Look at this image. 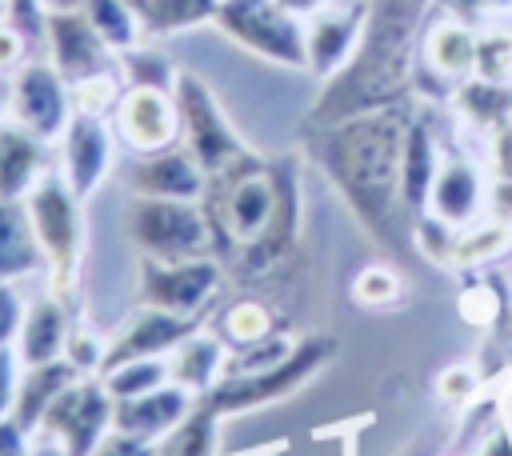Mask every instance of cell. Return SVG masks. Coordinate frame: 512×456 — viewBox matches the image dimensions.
Segmentation results:
<instances>
[{"label": "cell", "mask_w": 512, "mask_h": 456, "mask_svg": "<svg viewBox=\"0 0 512 456\" xmlns=\"http://www.w3.org/2000/svg\"><path fill=\"white\" fill-rule=\"evenodd\" d=\"M412 112L404 104L372 108L324 128H300L312 164L340 192L356 224L388 252L404 244V220L412 216L404 204V136Z\"/></svg>", "instance_id": "obj_1"}, {"label": "cell", "mask_w": 512, "mask_h": 456, "mask_svg": "<svg viewBox=\"0 0 512 456\" xmlns=\"http://www.w3.org/2000/svg\"><path fill=\"white\" fill-rule=\"evenodd\" d=\"M432 0H368V16L348 64L324 80L300 128H324L372 108L404 104L416 88V48Z\"/></svg>", "instance_id": "obj_2"}, {"label": "cell", "mask_w": 512, "mask_h": 456, "mask_svg": "<svg viewBox=\"0 0 512 456\" xmlns=\"http://www.w3.org/2000/svg\"><path fill=\"white\" fill-rule=\"evenodd\" d=\"M124 240L144 260H196L216 256V232L200 200L132 196L124 204Z\"/></svg>", "instance_id": "obj_3"}, {"label": "cell", "mask_w": 512, "mask_h": 456, "mask_svg": "<svg viewBox=\"0 0 512 456\" xmlns=\"http://www.w3.org/2000/svg\"><path fill=\"white\" fill-rule=\"evenodd\" d=\"M332 356H336V340L324 336V332H312V336H300L296 348L280 364L260 368V372H244V376H220L216 388L204 392V396L216 404L220 416L260 412V408L280 404L292 392H300Z\"/></svg>", "instance_id": "obj_4"}, {"label": "cell", "mask_w": 512, "mask_h": 456, "mask_svg": "<svg viewBox=\"0 0 512 456\" xmlns=\"http://www.w3.org/2000/svg\"><path fill=\"white\" fill-rule=\"evenodd\" d=\"M36 240L44 248L48 260V276H52V292L56 296H72L76 292V272H80V248H84V228H80V196L68 188L64 172H48L32 184V192L24 196Z\"/></svg>", "instance_id": "obj_5"}, {"label": "cell", "mask_w": 512, "mask_h": 456, "mask_svg": "<svg viewBox=\"0 0 512 456\" xmlns=\"http://www.w3.org/2000/svg\"><path fill=\"white\" fill-rule=\"evenodd\" d=\"M216 32L240 44L244 52L276 64V68H300L308 72V44H304V20L288 12L280 0H220L212 16Z\"/></svg>", "instance_id": "obj_6"}, {"label": "cell", "mask_w": 512, "mask_h": 456, "mask_svg": "<svg viewBox=\"0 0 512 456\" xmlns=\"http://www.w3.org/2000/svg\"><path fill=\"white\" fill-rule=\"evenodd\" d=\"M176 108H180V144L200 160V168L208 176L232 168L236 160H244L252 148L240 140V132L232 128V120L224 116L216 92L208 88L204 76L184 72L176 80Z\"/></svg>", "instance_id": "obj_7"}, {"label": "cell", "mask_w": 512, "mask_h": 456, "mask_svg": "<svg viewBox=\"0 0 512 456\" xmlns=\"http://www.w3.org/2000/svg\"><path fill=\"white\" fill-rule=\"evenodd\" d=\"M112 412H116V400L104 388V380L80 376L56 396V404L48 408L36 436L56 440L68 456H92L100 448V440L112 432Z\"/></svg>", "instance_id": "obj_8"}, {"label": "cell", "mask_w": 512, "mask_h": 456, "mask_svg": "<svg viewBox=\"0 0 512 456\" xmlns=\"http://www.w3.org/2000/svg\"><path fill=\"white\" fill-rule=\"evenodd\" d=\"M8 120H16L36 140H60L72 120L68 80L52 68V60H24L8 88Z\"/></svg>", "instance_id": "obj_9"}, {"label": "cell", "mask_w": 512, "mask_h": 456, "mask_svg": "<svg viewBox=\"0 0 512 456\" xmlns=\"http://www.w3.org/2000/svg\"><path fill=\"white\" fill-rule=\"evenodd\" d=\"M220 280H224V268L216 256L140 260V304L176 312V316H200L204 304L216 296Z\"/></svg>", "instance_id": "obj_10"}, {"label": "cell", "mask_w": 512, "mask_h": 456, "mask_svg": "<svg viewBox=\"0 0 512 456\" xmlns=\"http://www.w3.org/2000/svg\"><path fill=\"white\" fill-rule=\"evenodd\" d=\"M112 128L120 136V144L132 156L144 152H160L180 144V108H176V92L164 88H124Z\"/></svg>", "instance_id": "obj_11"}, {"label": "cell", "mask_w": 512, "mask_h": 456, "mask_svg": "<svg viewBox=\"0 0 512 456\" xmlns=\"http://www.w3.org/2000/svg\"><path fill=\"white\" fill-rule=\"evenodd\" d=\"M44 48H48L52 68L68 84L116 68V52L100 40V32L84 16V8H52L48 12V40H44Z\"/></svg>", "instance_id": "obj_12"}, {"label": "cell", "mask_w": 512, "mask_h": 456, "mask_svg": "<svg viewBox=\"0 0 512 456\" xmlns=\"http://www.w3.org/2000/svg\"><path fill=\"white\" fill-rule=\"evenodd\" d=\"M124 180L132 196H168V200H204V188H208V172L184 144L132 156L124 168Z\"/></svg>", "instance_id": "obj_13"}, {"label": "cell", "mask_w": 512, "mask_h": 456, "mask_svg": "<svg viewBox=\"0 0 512 456\" xmlns=\"http://www.w3.org/2000/svg\"><path fill=\"white\" fill-rule=\"evenodd\" d=\"M368 16V0H352V4H328L316 16L304 20V44H308V72L316 76H336L348 56L356 52L360 28Z\"/></svg>", "instance_id": "obj_14"}, {"label": "cell", "mask_w": 512, "mask_h": 456, "mask_svg": "<svg viewBox=\"0 0 512 456\" xmlns=\"http://www.w3.org/2000/svg\"><path fill=\"white\" fill-rule=\"evenodd\" d=\"M112 168V132L108 120L100 116H80L72 112L64 136H60V172L68 180V188L84 200L100 188V180Z\"/></svg>", "instance_id": "obj_15"}, {"label": "cell", "mask_w": 512, "mask_h": 456, "mask_svg": "<svg viewBox=\"0 0 512 456\" xmlns=\"http://www.w3.org/2000/svg\"><path fill=\"white\" fill-rule=\"evenodd\" d=\"M192 332H200V316H176V312H160V308H144L120 328V336L108 344L104 352V368L128 364V360H148V356H168L176 344H184Z\"/></svg>", "instance_id": "obj_16"}, {"label": "cell", "mask_w": 512, "mask_h": 456, "mask_svg": "<svg viewBox=\"0 0 512 456\" xmlns=\"http://www.w3.org/2000/svg\"><path fill=\"white\" fill-rule=\"evenodd\" d=\"M196 396L180 384H160L144 396H128V400H116V412H112V428L116 432H128V436H140L148 444L164 440L188 412H192Z\"/></svg>", "instance_id": "obj_17"}, {"label": "cell", "mask_w": 512, "mask_h": 456, "mask_svg": "<svg viewBox=\"0 0 512 456\" xmlns=\"http://www.w3.org/2000/svg\"><path fill=\"white\" fill-rule=\"evenodd\" d=\"M72 336V316H68V300L48 292L40 300L28 304L24 312V328L16 336V352H20V364L32 368V364H48V360H60L64 356V344Z\"/></svg>", "instance_id": "obj_18"}, {"label": "cell", "mask_w": 512, "mask_h": 456, "mask_svg": "<svg viewBox=\"0 0 512 456\" xmlns=\"http://www.w3.org/2000/svg\"><path fill=\"white\" fill-rule=\"evenodd\" d=\"M476 44H480V36L464 20H440L424 32L420 56H424V68L436 72L440 80L464 84L476 76Z\"/></svg>", "instance_id": "obj_19"}, {"label": "cell", "mask_w": 512, "mask_h": 456, "mask_svg": "<svg viewBox=\"0 0 512 456\" xmlns=\"http://www.w3.org/2000/svg\"><path fill=\"white\" fill-rule=\"evenodd\" d=\"M48 268L24 200H0V284L24 280Z\"/></svg>", "instance_id": "obj_20"}, {"label": "cell", "mask_w": 512, "mask_h": 456, "mask_svg": "<svg viewBox=\"0 0 512 456\" xmlns=\"http://www.w3.org/2000/svg\"><path fill=\"white\" fill-rule=\"evenodd\" d=\"M480 196H484V188H480L476 164L464 160V156H448V160L440 164L436 180H432V192H428V208H424V212L448 220L452 228H464V224L476 216Z\"/></svg>", "instance_id": "obj_21"}, {"label": "cell", "mask_w": 512, "mask_h": 456, "mask_svg": "<svg viewBox=\"0 0 512 456\" xmlns=\"http://www.w3.org/2000/svg\"><path fill=\"white\" fill-rule=\"evenodd\" d=\"M224 360H228V344L216 332H192L184 344L168 352V380L188 388L192 396H204L224 376Z\"/></svg>", "instance_id": "obj_22"}, {"label": "cell", "mask_w": 512, "mask_h": 456, "mask_svg": "<svg viewBox=\"0 0 512 456\" xmlns=\"http://www.w3.org/2000/svg\"><path fill=\"white\" fill-rule=\"evenodd\" d=\"M72 380H80V372H76L64 356H60V360H48V364H32V368H24L20 388H16V404H12V420H16L28 436L40 432L48 408L56 404V396H60Z\"/></svg>", "instance_id": "obj_23"}, {"label": "cell", "mask_w": 512, "mask_h": 456, "mask_svg": "<svg viewBox=\"0 0 512 456\" xmlns=\"http://www.w3.org/2000/svg\"><path fill=\"white\" fill-rule=\"evenodd\" d=\"M44 176V140L16 120H0V200H24Z\"/></svg>", "instance_id": "obj_24"}, {"label": "cell", "mask_w": 512, "mask_h": 456, "mask_svg": "<svg viewBox=\"0 0 512 456\" xmlns=\"http://www.w3.org/2000/svg\"><path fill=\"white\" fill-rule=\"evenodd\" d=\"M440 148H436V132L428 120L412 116L408 124V136H404V172H400V184H404V204L412 216H420L428 208V192H432V180L440 172Z\"/></svg>", "instance_id": "obj_25"}, {"label": "cell", "mask_w": 512, "mask_h": 456, "mask_svg": "<svg viewBox=\"0 0 512 456\" xmlns=\"http://www.w3.org/2000/svg\"><path fill=\"white\" fill-rule=\"evenodd\" d=\"M128 4L140 20L144 40H156V36L188 32L196 24H212L220 0H128Z\"/></svg>", "instance_id": "obj_26"}, {"label": "cell", "mask_w": 512, "mask_h": 456, "mask_svg": "<svg viewBox=\"0 0 512 456\" xmlns=\"http://www.w3.org/2000/svg\"><path fill=\"white\" fill-rule=\"evenodd\" d=\"M220 412L208 396H196L192 412L164 436L156 440V456H216V428H220Z\"/></svg>", "instance_id": "obj_27"}, {"label": "cell", "mask_w": 512, "mask_h": 456, "mask_svg": "<svg viewBox=\"0 0 512 456\" xmlns=\"http://www.w3.org/2000/svg\"><path fill=\"white\" fill-rule=\"evenodd\" d=\"M276 332V316L268 304H260L256 296H240L232 300L220 316H216V336L228 344V352L236 348H252L256 340L272 336Z\"/></svg>", "instance_id": "obj_28"}, {"label": "cell", "mask_w": 512, "mask_h": 456, "mask_svg": "<svg viewBox=\"0 0 512 456\" xmlns=\"http://www.w3.org/2000/svg\"><path fill=\"white\" fill-rule=\"evenodd\" d=\"M116 72L124 80V88H164V92H176V80H180V68L160 52V48H148L144 40L116 52Z\"/></svg>", "instance_id": "obj_29"}, {"label": "cell", "mask_w": 512, "mask_h": 456, "mask_svg": "<svg viewBox=\"0 0 512 456\" xmlns=\"http://www.w3.org/2000/svg\"><path fill=\"white\" fill-rule=\"evenodd\" d=\"M80 8H84V16L92 20V28L100 32V40L112 52H124V48H132V44L144 40L140 20H136V12H132L128 0H84Z\"/></svg>", "instance_id": "obj_30"}, {"label": "cell", "mask_w": 512, "mask_h": 456, "mask_svg": "<svg viewBox=\"0 0 512 456\" xmlns=\"http://www.w3.org/2000/svg\"><path fill=\"white\" fill-rule=\"evenodd\" d=\"M512 248V224L508 220H488V224H476L468 232L456 236V256L452 264L456 268H480L488 260H500L504 252Z\"/></svg>", "instance_id": "obj_31"}, {"label": "cell", "mask_w": 512, "mask_h": 456, "mask_svg": "<svg viewBox=\"0 0 512 456\" xmlns=\"http://www.w3.org/2000/svg\"><path fill=\"white\" fill-rule=\"evenodd\" d=\"M456 100H460V112H464L472 124H480V128H492V124H500L504 116H512L508 84H488V80L472 76V80H464V84L456 88Z\"/></svg>", "instance_id": "obj_32"}, {"label": "cell", "mask_w": 512, "mask_h": 456, "mask_svg": "<svg viewBox=\"0 0 512 456\" xmlns=\"http://www.w3.org/2000/svg\"><path fill=\"white\" fill-rule=\"evenodd\" d=\"M104 388L112 392V400H128V396H144L160 384H168V356H148V360H128L116 364L108 372H100Z\"/></svg>", "instance_id": "obj_33"}, {"label": "cell", "mask_w": 512, "mask_h": 456, "mask_svg": "<svg viewBox=\"0 0 512 456\" xmlns=\"http://www.w3.org/2000/svg\"><path fill=\"white\" fill-rule=\"evenodd\" d=\"M72 92V112L80 116H100V120H112L116 116V104L124 96V80L120 72H96V76H84L76 84H68Z\"/></svg>", "instance_id": "obj_34"}, {"label": "cell", "mask_w": 512, "mask_h": 456, "mask_svg": "<svg viewBox=\"0 0 512 456\" xmlns=\"http://www.w3.org/2000/svg\"><path fill=\"white\" fill-rule=\"evenodd\" d=\"M400 292H404V280L388 264H368L352 280V300L360 308H392L400 300Z\"/></svg>", "instance_id": "obj_35"}, {"label": "cell", "mask_w": 512, "mask_h": 456, "mask_svg": "<svg viewBox=\"0 0 512 456\" xmlns=\"http://www.w3.org/2000/svg\"><path fill=\"white\" fill-rule=\"evenodd\" d=\"M292 348H296V340H292V336L272 332V336L256 340L252 348H236V352H228V360H224V376H244V372L272 368V364H280Z\"/></svg>", "instance_id": "obj_36"}, {"label": "cell", "mask_w": 512, "mask_h": 456, "mask_svg": "<svg viewBox=\"0 0 512 456\" xmlns=\"http://www.w3.org/2000/svg\"><path fill=\"white\" fill-rule=\"evenodd\" d=\"M476 76L488 84H508L512 80V32L492 28L476 44Z\"/></svg>", "instance_id": "obj_37"}, {"label": "cell", "mask_w": 512, "mask_h": 456, "mask_svg": "<svg viewBox=\"0 0 512 456\" xmlns=\"http://www.w3.org/2000/svg\"><path fill=\"white\" fill-rule=\"evenodd\" d=\"M456 236H460V228H452L448 220H440V216H432V212H420V216L412 220V240H416V248H420L428 260H436V264H452V256H456Z\"/></svg>", "instance_id": "obj_38"}, {"label": "cell", "mask_w": 512, "mask_h": 456, "mask_svg": "<svg viewBox=\"0 0 512 456\" xmlns=\"http://www.w3.org/2000/svg\"><path fill=\"white\" fill-rule=\"evenodd\" d=\"M48 0H8V28L28 44H44L48 40Z\"/></svg>", "instance_id": "obj_39"}, {"label": "cell", "mask_w": 512, "mask_h": 456, "mask_svg": "<svg viewBox=\"0 0 512 456\" xmlns=\"http://www.w3.org/2000/svg\"><path fill=\"white\" fill-rule=\"evenodd\" d=\"M104 352H108V344H100L92 332H80V328H72V336H68V344H64V360H68L80 376H100Z\"/></svg>", "instance_id": "obj_40"}, {"label": "cell", "mask_w": 512, "mask_h": 456, "mask_svg": "<svg viewBox=\"0 0 512 456\" xmlns=\"http://www.w3.org/2000/svg\"><path fill=\"white\" fill-rule=\"evenodd\" d=\"M488 164L496 180L512 176V116H504L500 124L488 128Z\"/></svg>", "instance_id": "obj_41"}, {"label": "cell", "mask_w": 512, "mask_h": 456, "mask_svg": "<svg viewBox=\"0 0 512 456\" xmlns=\"http://www.w3.org/2000/svg\"><path fill=\"white\" fill-rule=\"evenodd\" d=\"M24 300H20V292L12 288V284H0V348H8V344H16V336H20V328H24Z\"/></svg>", "instance_id": "obj_42"}, {"label": "cell", "mask_w": 512, "mask_h": 456, "mask_svg": "<svg viewBox=\"0 0 512 456\" xmlns=\"http://www.w3.org/2000/svg\"><path fill=\"white\" fill-rule=\"evenodd\" d=\"M16 388H20V352H16V344H8V348H0V420L12 416Z\"/></svg>", "instance_id": "obj_43"}, {"label": "cell", "mask_w": 512, "mask_h": 456, "mask_svg": "<svg viewBox=\"0 0 512 456\" xmlns=\"http://www.w3.org/2000/svg\"><path fill=\"white\" fill-rule=\"evenodd\" d=\"M436 392H440V400H448V404H464V400L476 392V372L464 368V364L444 368L440 380H436Z\"/></svg>", "instance_id": "obj_44"}, {"label": "cell", "mask_w": 512, "mask_h": 456, "mask_svg": "<svg viewBox=\"0 0 512 456\" xmlns=\"http://www.w3.org/2000/svg\"><path fill=\"white\" fill-rule=\"evenodd\" d=\"M92 456H156V444H148V440H140V436H128V432H108L104 440H100V448L92 452Z\"/></svg>", "instance_id": "obj_45"}, {"label": "cell", "mask_w": 512, "mask_h": 456, "mask_svg": "<svg viewBox=\"0 0 512 456\" xmlns=\"http://www.w3.org/2000/svg\"><path fill=\"white\" fill-rule=\"evenodd\" d=\"M496 308H500V300L492 296V288H472V292H464V300H460V312H464L472 324H488V320L496 316Z\"/></svg>", "instance_id": "obj_46"}, {"label": "cell", "mask_w": 512, "mask_h": 456, "mask_svg": "<svg viewBox=\"0 0 512 456\" xmlns=\"http://www.w3.org/2000/svg\"><path fill=\"white\" fill-rule=\"evenodd\" d=\"M24 60H28V44H24L8 24H0V72L20 68Z\"/></svg>", "instance_id": "obj_47"}, {"label": "cell", "mask_w": 512, "mask_h": 456, "mask_svg": "<svg viewBox=\"0 0 512 456\" xmlns=\"http://www.w3.org/2000/svg\"><path fill=\"white\" fill-rule=\"evenodd\" d=\"M32 448H28V432L12 420V416H4L0 420V456H28Z\"/></svg>", "instance_id": "obj_48"}, {"label": "cell", "mask_w": 512, "mask_h": 456, "mask_svg": "<svg viewBox=\"0 0 512 456\" xmlns=\"http://www.w3.org/2000/svg\"><path fill=\"white\" fill-rule=\"evenodd\" d=\"M488 208H492L496 220H508V224H512V176H508V180H492Z\"/></svg>", "instance_id": "obj_49"}, {"label": "cell", "mask_w": 512, "mask_h": 456, "mask_svg": "<svg viewBox=\"0 0 512 456\" xmlns=\"http://www.w3.org/2000/svg\"><path fill=\"white\" fill-rule=\"evenodd\" d=\"M476 456H512V436H508V432L484 436V444L476 448Z\"/></svg>", "instance_id": "obj_50"}, {"label": "cell", "mask_w": 512, "mask_h": 456, "mask_svg": "<svg viewBox=\"0 0 512 456\" xmlns=\"http://www.w3.org/2000/svg\"><path fill=\"white\" fill-rule=\"evenodd\" d=\"M288 12H296L300 20H308V16H316L320 8H328V4H336V0H280Z\"/></svg>", "instance_id": "obj_51"}, {"label": "cell", "mask_w": 512, "mask_h": 456, "mask_svg": "<svg viewBox=\"0 0 512 456\" xmlns=\"http://www.w3.org/2000/svg\"><path fill=\"white\" fill-rule=\"evenodd\" d=\"M28 456H68V452H64V448H60L56 440H44V436H40V444H36V448H32Z\"/></svg>", "instance_id": "obj_52"}, {"label": "cell", "mask_w": 512, "mask_h": 456, "mask_svg": "<svg viewBox=\"0 0 512 456\" xmlns=\"http://www.w3.org/2000/svg\"><path fill=\"white\" fill-rule=\"evenodd\" d=\"M84 0H48V8H80Z\"/></svg>", "instance_id": "obj_53"}, {"label": "cell", "mask_w": 512, "mask_h": 456, "mask_svg": "<svg viewBox=\"0 0 512 456\" xmlns=\"http://www.w3.org/2000/svg\"><path fill=\"white\" fill-rule=\"evenodd\" d=\"M0 24H8V0H0Z\"/></svg>", "instance_id": "obj_54"}]
</instances>
